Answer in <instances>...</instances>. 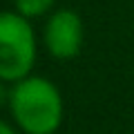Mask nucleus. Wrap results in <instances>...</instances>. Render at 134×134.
Returning a JSON list of instances; mask_svg holds the SVG:
<instances>
[{"label":"nucleus","instance_id":"nucleus-6","mask_svg":"<svg viewBox=\"0 0 134 134\" xmlns=\"http://www.w3.org/2000/svg\"><path fill=\"white\" fill-rule=\"evenodd\" d=\"M0 134H16V130L11 127V125L7 123V121H2V119H0Z\"/></svg>","mask_w":134,"mask_h":134},{"label":"nucleus","instance_id":"nucleus-2","mask_svg":"<svg viewBox=\"0 0 134 134\" xmlns=\"http://www.w3.org/2000/svg\"><path fill=\"white\" fill-rule=\"evenodd\" d=\"M36 34L29 18L18 11H0V78L18 83L36 65Z\"/></svg>","mask_w":134,"mask_h":134},{"label":"nucleus","instance_id":"nucleus-3","mask_svg":"<svg viewBox=\"0 0 134 134\" xmlns=\"http://www.w3.org/2000/svg\"><path fill=\"white\" fill-rule=\"evenodd\" d=\"M83 38H85V29L78 11L63 7L52 11L49 18L45 20L43 40L49 56H54L56 60H72L74 56H78Z\"/></svg>","mask_w":134,"mask_h":134},{"label":"nucleus","instance_id":"nucleus-5","mask_svg":"<svg viewBox=\"0 0 134 134\" xmlns=\"http://www.w3.org/2000/svg\"><path fill=\"white\" fill-rule=\"evenodd\" d=\"M9 96H11L9 83L0 78V107H2V105H9Z\"/></svg>","mask_w":134,"mask_h":134},{"label":"nucleus","instance_id":"nucleus-4","mask_svg":"<svg viewBox=\"0 0 134 134\" xmlns=\"http://www.w3.org/2000/svg\"><path fill=\"white\" fill-rule=\"evenodd\" d=\"M56 5V0H14V7L20 16L34 20V18H40V16L49 14Z\"/></svg>","mask_w":134,"mask_h":134},{"label":"nucleus","instance_id":"nucleus-1","mask_svg":"<svg viewBox=\"0 0 134 134\" xmlns=\"http://www.w3.org/2000/svg\"><path fill=\"white\" fill-rule=\"evenodd\" d=\"M9 112L25 134H56L63 125L65 103L56 83L29 74L11 87Z\"/></svg>","mask_w":134,"mask_h":134}]
</instances>
